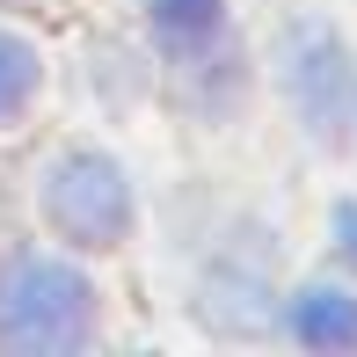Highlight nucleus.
<instances>
[{"mask_svg": "<svg viewBox=\"0 0 357 357\" xmlns=\"http://www.w3.org/2000/svg\"><path fill=\"white\" fill-rule=\"evenodd\" d=\"M95 328V291L80 270L52 255H15L0 263V350L15 357H66Z\"/></svg>", "mask_w": 357, "mask_h": 357, "instance_id": "1", "label": "nucleus"}, {"mask_svg": "<svg viewBox=\"0 0 357 357\" xmlns=\"http://www.w3.org/2000/svg\"><path fill=\"white\" fill-rule=\"evenodd\" d=\"M44 219L73 248H117L132 226V183L109 153H66L44 183Z\"/></svg>", "mask_w": 357, "mask_h": 357, "instance_id": "2", "label": "nucleus"}, {"mask_svg": "<svg viewBox=\"0 0 357 357\" xmlns=\"http://www.w3.org/2000/svg\"><path fill=\"white\" fill-rule=\"evenodd\" d=\"M291 95L306 102V117H314V132L321 139H335L343 132V95H350V66H343V52H335L321 29H306V88L291 80Z\"/></svg>", "mask_w": 357, "mask_h": 357, "instance_id": "3", "label": "nucleus"}, {"mask_svg": "<svg viewBox=\"0 0 357 357\" xmlns=\"http://www.w3.org/2000/svg\"><path fill=\"white\" fill-rule=\"evenodd\" d=\"M291 328L306 350H357V299L335 284H306L291 306Z\"/></svg>", "mask_w": 357, "mask_h": 357, "instance_id": "4", "label": "nucleus"}, {"mask_svg": "<svg viewBox=\"0 0 357 357\" xmlns=\"http://www.w3.org/2000/svg\"><path fill=\"white\" fill-rule=\"evenodd\" d=\"M146 8H153L160 44L183 52V59H197L204 44H219V29H226V0H146Z\"/></svg>", "mask_w": 357, "mask_h": 357, "instance_id": "5", "label": "nucleus"}, {"mask_svg": "<svg viewBox=\"0 0 357 357\" xmlns=\"http://www.w3.org/2000/svg\"><path fill=\"white\" fill-rule=\"evenodd\" d=\"M29 88H37V52H29L22 37H8V29H0V117H8V109H22Z\"/></svg>", "mask_w": 357, "mask_h": 357, "instance_id": "6", "label": "nucleus"}, {"mask_svg": "<svg viewBox=\"0 0 357 357\" xmlns=\"http://www.w3.org/2000/svg\"><path fill=\"white\" fill-rule=\"evenodd\" d=\"M335 234H343V255L357 263V204H343V212H335Z\"/></svg>", "mask_w": 357, "mask_h": 357, "instance_id": "7", "label": "nucleus"}]
</instances>
